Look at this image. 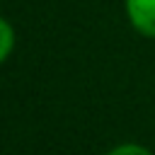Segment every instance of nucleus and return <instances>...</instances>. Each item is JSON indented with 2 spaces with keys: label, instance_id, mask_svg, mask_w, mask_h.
I'll return each instance as SVG.
<instances>
[{
  "label": "nucleus",
  "instance_id": "f257e3e1",
  "mask_svg": "<svg viewBox=\"0 0 155 155\" xmlns=\"http://www.w3.org/2000/svg\"><path fill=\"white\" fill-rule=\"evenodd\" d=\"M126 15L138 34L155 39V0H126Z\"/></svg>",
  "mask_w": 155,
  "mask_h": 155
},
{
  "label": "nucleus",
  "instance_id": "f03ea898",
  "mask_svg": "<svg viewBox=\"0 0 155 155\" xmlns=\"http://www.w3.org/2000/svg\"><path fill=\"white\" fill-rule=\"evenodd\" d=\"M0 39H2V44H0V61H7L10 53H12V46H15V29H12V24L7 19L0 22Z\"/></svg>",
  "mask_w": 155,
  "mask_h": 155
},
{
  "label": "nucleus",
  "instance_id": "7ed1b4c3",
  "mask_svg": "<svg viewBox=\"0 0 155 155\" xmlns=\"http://www.w3.org/2000/svg\"><path fill=\"white\" fill-rule=\"evenodd\" d=\"M107 155H153V153L138 143H124V145H116L114 150H109Z\"/></svg>",
  "mask_w": 155,
  "mask_h": 155
}]
</instances>
